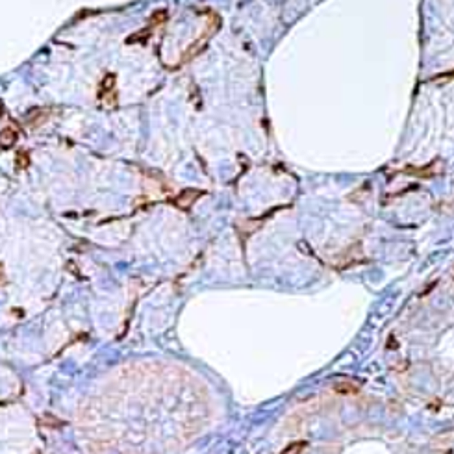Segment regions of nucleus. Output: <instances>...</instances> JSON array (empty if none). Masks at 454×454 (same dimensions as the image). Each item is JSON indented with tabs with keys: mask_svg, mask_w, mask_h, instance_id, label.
<instances>
[{
	"mask_svg": "<svg viewBox=\"0 0 454 454\" xmlns=\"http://www.w3.org/2000/svg\"><path fill=\"white\" fill-rule=\"evenodd\" d=\"M332 390L340 395H356V393H360V384L354 380H338V382H334Z\"/></svg>",
	"mask_w": 454,
	"mask_h": 454,
	"instance_id": "1",
	"label": "nucleus"
},
{
	"mask_svg": "<svg viewBox=\"0 0 454 454\" xmlns=\"http://www.w3.org/2000/svg\"><path fill=\"white\" fill-rule=\"evenodd\" d=\"M17 139H19V134H17V130H13V128H4V130H0V148H12L15 143H17Z\"/></svg>",
	"mask_w": 454,
	"mask_h": 454,
	"instance_id": "2",
	"label": "nucleus"
},
{
	"mask_svg": "<svg viewBox=\"0 0 454 454\" xmlns=\"http://www.w3.org/2000/svg\"><path fill=\"white\" fill-rule=\"evenodd\" d=\"M198 198V191H193V190H188V191H182L180 195L176 196V200H174V204H176L178 208H190L191 204Z\"/></svg>",
	"mask_w": 454,
	"mask_h": 454,
	"instance_id": "3",
	"label": "nucleus"
},
{
	"mask_svg": "<svg viewBox=\"0 0 454 454\" xmlns=\"http://www.w3.org/2000/svg\"><path fill=\"white\" fill-rule=\"evenodd\" d=\"M46 115H48V114H46L44 110H36V112H34V114L28 117V124H30V126H39V124H41V122L46 119Z\"/></svg>",
	"mask_w": 454,
	"mask_h": 454,
	"instance_id": "4",
	"label": "nucleus"
},
{
	"mask_svg": "<svg viewBox=\"0 0 454 454\" xmlns=\"http://www.w3.org/2000/svg\"><path fill=\"white\" fill-rule=\"evenodd\" d=\"M304 448H306V442H295L288 445L280 454H302Z\"/></svg>",
	"mask_w": 454,
	"mask_h": 454,
	"instance_id": "5",
	"label": "nucleus"
},
{
	"mask_svg": "<svg viewBox=\"0 0 454 454\" xmlns=\"http://www.w3.org/2000/svg\"><path fill=\"white\" fill-rule=\"evenodd\" d=\"M114 84H115V76L114 74L104 76L102 86H100V95H104V93H108V91H114Z\"/></svg>",
	"mask_w": 454,
	"mask_h": 454,
	"instance_id": "6",
	"label": "nucleus"
},
{
	"mask_svg": "<svg viewBox=\"0 0 454 454\" xmlns=\"http://www.w3.org/2000/svg\"><path fill=\"white\" fill-rule=\"evenodd\" d=\"M15 164L19 165V169H26L30 165V156L24 150H19L17 152V158H15Z\"/></svg>",
	"mask_w": 454,
	"mask_h": 454,
	"instance_id": "7",
	"label": "nucleus"
},
{
	"mask_svg": "<svg viewBox=\"0 0 454 454\" xmlns=\"http://www.w3.org/2000/svg\"><path fill=\"white\" fill-rule=\"evenodd\" d=\"M2 114H4V108H2V102H0V117H2Z\"/></svg>",
	"mask_w": 454,
	"mask_h": 454,
	"instance_id": "8",
	"label": "nucleus"
}]
</instances>
